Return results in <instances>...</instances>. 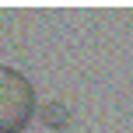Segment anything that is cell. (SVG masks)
<instances>
[{"instance_id":"obj_2","label":"cell","mask_w":133,"mask_h":133,"mask_svg":"<svg viewBox=\"0 0 133 133\" xmlns=\"http://www.w3.org/2000/svg\"><path fill=\"white\" fill-rule=\"evenodd\" d=\"M70 109L63 105V102H42L39 105V123L42 126H49V130H66L70 126Z\"/></svg>"},{"instance_id":"obj_1","label":"cell","mask_w":133,"mask_h":133,"mask_svg":"<svg viewBox=\"0 0 133 133\" xmlns=\"http://www.w3.org/2000/svg\"><path fill=\"white\" fill-rule=\"evenodd\" d=\"M35 116V88L14 66H0V133H21Z\"/></svg>"}]
</instances>
